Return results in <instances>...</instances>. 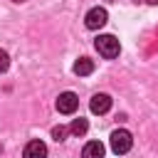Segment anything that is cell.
I'll use <instances>...</instances> for the list:
<instances>
[{
	"instance_id": "9c48e42d",
	"label": "cell",
	"mask_w": 158,
	"mask_h": 158,
	"mask_svg": "<svg viewBox=\"0 0 158 158\" xmlns=\"http://www.w3.org/2000/svg\"><path fill=\"white\" fill-rule=\"evenodd\" d=\"M86 131H89V121H86V118H81V116H79V118H74V121H72V126H69V133H74V136H84Z\"/></svg>"
},
{
	"instance_id": "6da1fadb",
	"label": "cell",
	"mask_w": 158,
	"mask_h": 158,
	"mask_svg": "<svg viewBox=\"0 0 158 158\" xmlns=\"http://www.w3.org/2000/svg\"><path fill=\"white\" fill-rule=\"evenodd\" d=\"M94 47H96V52H99L104 59H114V57H118V52H121V44H118V40H116L114 35H99L96 42H94Z\"/></svg>"
},
{
	"instance_id": "8fae6325",
	"label": "cell",
	"mask_w": 158,
	"mask_h": 158,
	"mask_svg": "<svg viewBox=\"0 0 158 158\" xmlns=\"http://www.w3.org/2000/svg\"><path fill=\"white\" fill-rule=\"evenodd\" d=\"M7 67H10V54H7L5 49H0V74L7 72Z\"/></svg>"
},
{
	"instance_id": "7a4b0ae2",
	"label": "cell",
	"mask_w": 158,
	"mask_h": 158,
	"mask_svg": "<svg viewBox=\"0 0 158 158\" xmlns=\"http://www.w3.org/2000/svg\"><path fill=\"white\" fill-rule=\"evenodd\" d=\"M109 143H111V151L121 156V153H128V151H131V146H133V138H131V133H128L126 128H116V131L111 133Z\"/></svg>"
},
{
	"instance_id": "8992f818",
	"label": "cell",
	"mask_w": 158,
	"mask_h": 158,
	"mask_svg": "<svg viewBox=\"0 0 158 158\" xmlns=\"http://www.w3.org/2000/svg\"><path fill=\"white\" fill-rule=\"evenodd\" d=\"M22 158H47V146H44L40 138H35V141H30V143L25 146Z\"/></svg>"
},
{
	"instance_id": "3957f363",
	"label": "cell",
	"mask_w": 158,
	"mask_h": 158,
	"mask_svg": "<svg viewBox=\"0 0 158 158\" xmlns=\"http://www.w3.org/2000/svg\"><path fill=\"white\" fill-rule=\"evenodd\" d=\"M106 22H109V12H106L104 7H91V10L86 12V17H84V25H86L89 30H101Z\"/></svg>"
},
{
	"instance_id": "5b68a950",
	"label": "cell",
	"mask_w": 158,
	"mask_h": 158,
	"mask_svg": "<svg viewBox=\"0 0 158 158\" xmlns=\"http://www.w3.org/2000/svg\"><path fill=\"white\" fill-rule=\"evenodd\" d=\"M89 109H91V114H106L111 109V96L109 94H94L89 101Z\"/></svg>"
},
{
	"instance_id": "7c38bea8",
	"label": "cell",
	"mask_w": 158,
	"mask_h": 158,
	"mask_svg": "<svg viewBox=\"0 0 158 158\" xmlns=\"http://www.w3.org/2000/svg\"><path fill=\"white\" fill-rule=\"evenodd\" d=\"M146 2H151V5H158V0H146Z\"/></svg>"
},
{
	"instance_id": "52a82bcc",
	"label": "cell",
	"mask_w": 158,
	"mask_h": 158,
	"mask_svg": "<svg viewBox=\"0 0 158 158\" xmlns=\"http://www.w3.org/2000/svg\"><path fill=\"white\" fill-rule=\"evenodd\" d=\"M104 153H106V148L101 141H89L81 151V158H104Z\"/></svg>"
},
{
	"instance_id": "ba28073f",
	"label": "cell",
	"mask_w": 158,
	"mask_h": 158,
	"mask_svg": "<svg viewBox=\"0 0 158 158\" xmlns=\"http://www.w3.org/2000/svg\"><path fill=\"white\" fill-rule=\"evenodd\" d=\"M94 72V62L89 59V57H79L77 62H74V74L77 77H86V74H91Z\"/></svg>"
},
{
	"instance_id": "30bf717a",
	"label": "cell",
	"mask_w": 158,
	"mask_h": 158,
	"mask_svg": "<svg viewBox=\"0 0 158 158\" xmlns=\"http://www.w3.org/2000/svg\"><path fill=\"white\" fill-rule=\"evenodd\" d=\"M67 133H69L67 126H54V128H52V138H54V141H64Z\"/></svg>"
},
{
	"instance_id": "4fadbf2b",
	"label": "cell",
	"mask_w": 158,
	"mask_h": 158,
	"mask_svg": "<svg viewBox=\"0 0 158 158\" xmlns=\"http://www.w3.org/2000/svg\"><path fill=\"white\" fill-rule=\"evenodd\" d=\"M12 2H22V0H12Z\"/></svg>"
},
{
	"instance_id": "277c9868",
	"label": "cell",
	"mask_w": 158,
	"mask_h": 158,
	"mask_svg": "<svg viewBox=\"0 0 158 158\" xmlns=\"http://www.w3.org/2000/svg\"><path fill=\"white\" fill-rule=\"evenodd\" d=\"M77 106H79V99H77L74 91H64V94L57 96V111L59 114H74Z\"/></svg>"
}]
</instances>
